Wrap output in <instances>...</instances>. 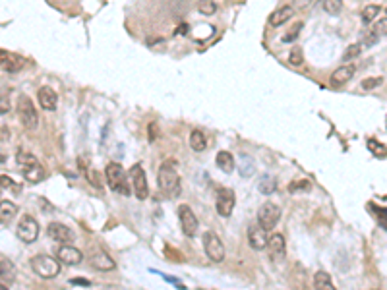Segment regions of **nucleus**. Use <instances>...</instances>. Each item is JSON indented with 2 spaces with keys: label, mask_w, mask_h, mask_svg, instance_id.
Instances as JSON below:
<instances>
[{
  "label": "nucleus",
  "mask_w": 387,
  "mask_h": 290,
  "mask_svg": "<svg viewBox=\"0 0 387 290\" xmlns=\"http://www.w3.org/2000/svg\"><path fill=\"white\" fill-rule=\"evenodd\" d=\"M360 53H362V43H354V45H351V47H347V51L343 53V60H345V62H349V60H352V58L360 56Z\"/></svg>",
  "instance_id": "nucleus-30"
},
{
  "label": "nucleus",
  "mask_w": 387,
  "mask_h": 290,
  "mask_svg": "<svg viewBox=\"0 0 387 290\" xmlns=\"http://www.w3.org/2000/svg\"><path fill=\"white\" fill-rule=\"evenodd\" d=\"M217 213L221 217H230L232 209H234V192L230 188H221L217 190V201H215Z\"/></svg>",
  "instance_id": "nucleus-9"
},
{
  "label": "nucleus",
  "mask_w": 387,
  "mask_h": 290,
  "mask_svg": "<svg viewBox=\"0 0 387 290\" xmlns=\"http://www.w3.org/2000/svg\"><path fill=\"white\" fill-rule=\"evenodd\" d=\"M384 83V77L380 75V77H366V79H362V83H360V87L362 89H366V91H370V89H376V87H380Z\"/></svg>",
  "instance_id": "nucleus-31"
},
{
  "label": "nucleus",
  "mask_w": 387,
  "mask_h": 290,
  "mask_svg": "<svg viewBox=\"0 0 387 290\" xmlns=\"http://www.w3.org/2000/svg\"><path fill=\"white\" fill-rule=\"evenodd\" d=\"M37 99H39V105L41 109L45 110H54L56 109V103H58V95L54 93V89L51 87H41L37 93Z\"/></svg>",
  "instance_id": "nucleus-19"
},
{
  "label": "nucleus",
  "mask_w": 387,
  "mask_h": 290,
  "mask_svg": "<svg viewBox=\"0 0 387 290\" xmlns=\"http://www.w3.org/2000/svg\"><path fill=\"white\" fill-rule=\"evenodd\" d=\"M25 60L21 56L14 55V53H8V51H2L0 53V66L2 70L8 73H18L21 68H23Z\"/></svg>",
  "instance_id": "nucleus-12"
},
{
  "label": "nucleus",
  "mask_w": 387,
  "mask_h": 290,
  "mask_svg": "<svg viewBox=\"0 0 387 290\" xmlns=\"http://www.w3.org/2000/svg\"><path fill=\"white\" fill-rule=\"evenodd\" d=\"M47 232L49 236L56 240V242H62V244H70L74 242V232H72L68 226H64L62 222H51L47 226Z\"/></svg>",
  "instance_id": "nucleus-14"
},
{
  "label": "nucleus",
  "mask_w": 387,
  "mask_h": 290,
  "mask_svg": "<svg viewBox=\"0 0 387 290\" xmlns=\"http://www.w3.org/2000/svg\"><path fill=\"white\" fill-rule=\"evenodd\" d=\"M368 145H370V149H372V151H374L376 155H382V157H384V155H387V151H382V149H386V147H382V145H378V144H376V142H374V140H370Z\"/></svg>",
  "instance_id": "nucleus-38"
},
{
  "label": "nucleus",
  "mask_w": 387,
  "mask_h": 290,
  "mask_svg": "<svg viewBox=\"0 0 387 290\" xmlns=\"http://www.w3.org/2000/svg\"><path fill=\"white\" fill-rule=\"evenodd\" d=\"M190 147H192L195 153L205 151V147H207L205 134H203V132H199V130H192V134H190Z\"/></svg>",
  "instance_id": "nucleus-24"
},
{
  "label": "nucleus",
  "mask_w": 387,
  "mask_h": 290,
  "mask_svg": "<svg viewBox=\"0 0 387 290\" xmlns=\"http://www.w3.org/2000/svg\"><path fill=\"white\" fill-rule=\"evenodd\" d=\"M215 164L223 170V172H232L234 170V157L230 155L229 151H219L217 157H215Z\"/></svg>",
  "instance_id": "nucleus-23"
},
{
  "label": "nucleus",
  "mask_w": 387,
  "mask_h": 290,
  "mask_svg": "<svg viewBox=\"0 0 387 290\" xmlns=\"http://www.w3.org/2000/svg\"><path fill=\"white\" fill-rule=\"evenodd\" d=\"M314 287L319 290H333V281H331L329 273L317 271L316 275H314Z\"/></svg>",
  "instance_id": "nucleus-25"
},
{
  "label": "nucleus",
  "mask_w": 387,
  "mask_h": 290,
  "mask_svg": "<svg viewBox=\"0 0 387 290\" xmlns=\"http://www.w3.org/2000/svg\"><path fill=\"white\" fill-rule=\"evenodd\" d=\"M130 180H132V188L138 200H147L149 196V186H147V176L143 172L141 164H134L130 168Z\"/></svg>",
  "instance_id": "nucleus-7"
},
{
  "label": "nucleus",
  "mask_w": 387,
  "mask_h": 290,
  "mask_svg": "<svg viewBox=\"0 0 387 290\" xmlns=\"http://www.w3.org/2000/svg\"><path fill=\"white\" fill-rule=\"evenodd\" d=\"M267 248H269V255H271V259L279 261L283 255H285V250H287L285 236L283 234H271L269 242H267Z\"/></svg>",
  "instance_id": "nucleus-18"
},
{
  "label": "nucleus",
  "mask_w": 387,
  "mask_h": 290,
  "mask_svg": "<svg viewBox=\"0 0 387 290\" xmlns=\"http://www.w3.org/2000/svg\"><path fill=\"white\" fill-rule=\"evenodd\" d=\"M16 279V267L8 257L0 259V281H2V289H6V285H12Z\"/></svg>",
  "instance_id": "nucleus-20"
},
{
  "label": "nucleus",
  "mask_w": 387,
  "mask_h": 290,
  "mask_svg": "<svg viewBox=\"0 0 387 290\" xmlns=\"http://www.w3.org/2000/svg\"><path fill=\"white\" fill-rule=\"evenodd\" d=\"M6 138H10V132H8V128L4 126V128H2V142H4Z\"/></svg>",
  "instance_id": "nucleus-45"
},
{
  "label": "nucleus",
  "mask_w": 387,
  "mask_h": 290,
  "mask_svg": "<svg viewBox=\"0 0 387 290\" xmlns=\"http://www.w3.org/2000/svg\"><path fill=\"white\" fill-rule=\"evenodd\" d=\"M203 250L213 263H221L225 259V246H223L221 238L211 230L203 234Z\"/></svg>",
  "instance_id": "nucleus-6"
},
{
  "label": "nucleus",
  "mask_w": 387,
  "mask_h": 290,
  "mask_svg": "<svg viewBox=\"0 0 387 290\" xmlns=\"http://www.w3.org/2000/svg\"><path fill=\"white\" fill-rule=\"evenodd\" d=\"M33 273H37L41 279H54L60 275V259H54L49 255H35L29 261Z\"/></svg>",
  "instance_id": "nucleus-3"
},
{
  "label": "nucleus",
  "mask_w": 387,
  "mask_h": 290,
  "mask_svg": "<svg viewBox=\"0 0 387 290\" xmlns=\"http://www.w3.org/2000/svg\"><path fill=\"white\" fill-rule=\"evenodd\" d=\"M302 60H304L302 51H300L298 47H296V49H292V51H290V55H289V62H290L292 66H300V64H302Z\"/></svg>",
  "instance_id": "nucleus-32"
},
{
  "label": "nucleus",
  "mask_w": 387,
  "mask_h": 290,
  "mask_svg": "<svg viewBox=\"0 0 387 290\" xmlns=\"http://www.w3.org/2000/svg\"><path fill=\"white\" fill-rule=\"evenodd\" d=\"M292 16H294V8H292V6H281V8H277V10L269 16V25H271V27H279L283 23H287Z\"/></svg>",
  "instance_id": "nucleus-21"
},
{
  "label": "nucleus",
  "mask_w": 387,
  "mask_h": 290,
  "mask_svg": "<svg viewBox=\"0 0 387 290\" xmlns=\"http://www.w3.org/2000/svg\"><path fill=\"white\" fill-rule=\"evenodd\" d=\"M157 184H159V190L165 192L171 198H175V196L180 194V178H178V172H176L175 161H165V163L159 166Z\"/></svg>",
  "instance_id": "nucleus-1"
},
{
  "label": "nucleus",
  "mask_w": 387,
  "mask_h": 290,
  "mask_svg": "<svg viewBox=\"0 0 387 290\" xmlns=\"http://www.w3.org/2000/svg\"><path fill=\"white\" fill-rule=\"evenodd\" d=\"M56 257H58L62 263H66V265H80V263L84 261V254H82L78 248H74L72 244H62L60 250H58V254H56Z\"/></svg>",
  "instance_id": "nucleus-13"
},
{
  "label": "nucleus",
  "mask_w": 387,
  "mask_h": 290,
  "mask_svg": "<svg viewBox=\"0 0 387 290\" xmlns=\"http://www.w3.org/2000/svg\"><path fill=\"white\" fill-rule=\"evenodd\" d=\"M106 182L110 186L112 192L122 194V196H130V182L126 180V172L118 163H108L105 168Z\"/></svg>",
  "instance_id": "nucleus-2"
},
{
  "label": "nucleus",
  "mask_w": 387,
  "mask_h": 290,
  "mask_svg": "<svg viewBox=\"0 0 387 290\" xmlns=\"http://www.w3.org/2000/svg\"><path fill=\"white\" fill-rule=\"evenodd\" d=\"M18 118L19 122L23 124V128H27V130H35L39 126L37 110L33 107V103H31V99L25 97V95H21L18 101Z\"/></svg>",
  "instance_id": "nucleus-4"
},
{
  "label": "nucleus",
  "mask_w": 387,
  "mask_h": 290,
  "mask_svg": "<svg viewBox=\"0 0 387 290\" xmlns=\"http://www.w3.org/2000/svg\"><path fill=\"white\" fill-rule=\"evenodd\" d=\"M302 25H304V23H300V21H298V23H294V27H292V29H290L287 35L283 37V41H285V43H290V41H294V39L298 37V31L302 29Z\"/></svg>",
  "instance_id": "nucleus-34"
},
{
  "label": "nucleus",
  "mask_w": 387,
  "mask_h": 290,
  "mask_svg": "<svg viewBox=\"0 0 387 290\" xmlns=\"http://www.w3.org/2000/svg\"><path fill=\"white\" fill-rule=\"evenodd\" d=\"M8 110H10V103L6 101V97H2V105H0V112H2V114H6Z\"/></svg>",
  "instance_id": "nucleus-43"
},
{
  "label": "nucleus",
  "mask_w": 387,
  "mask_h": 290,
  "mask_svg": "<svg viewBox=\"0 0 387 290\" xmlns=\"http://www.w3.org/2000/svg\"><path fill=\"white\" fill-rule=\"evenodd\" d=\"M323 10L331 16H337L343 10V0H323Z\"/></svg>",
  "instance_id": "nucleus-28"
},
{
  "label": "nucleus",
  "mask_w": 387,
  "mask_h": 290,
  "mask_svg": "<svg viewBox=\"0 0 387 290\" xmlns=\"http://www.w3.org/2000/svg\"><path fill=\"white\" fill-rule=\"evenodd\" d=\"M197 10L203 14V16H213L217 12V4L213 0H199L197 2Z\"/></svg>",
  "instance_id": "nucleus-27"
},
{
  "label": "nucleus",
  "mask_w": 387,
  "mask_h": 290,
  "mask_svg": "<svg viewBox=\"0 0 387 290\" xmlns=\"http://www.w3.org/2000/svg\"><path fill=\"white\" fill-rule=\"evenodd\" d=\"M378 39H380V35L376 33V29H374V31H370L368 35L364 37V41H366V43H364V47H372V45H376V43H378Z\"/></svg>",
  "instance_id": "nucleus-37"
},
{
  "label": "nucleus",
  "mask_w": 387,
  "mask_h": 290,
  "mask_svg": "<svg viewBox=\"0 0 387 290\" xmlns=\"http://www.w3.org/2000/svg\"><path fill=\"white\" fill-rule=\"evenodd\" d=\"M16 234L23 244H33L39 238V222L31 215H23L16 226Z\"/></svg>",
  "instance_id": "nucleus-5"
},
{
  "label": "nucleus",
  "mask_w": 387,
  "mask_h": 290,
  "mask_svg": "<svg viewBox=\"0 0 387 290\" xmlns=\"http://www.w3.org/2000/svg\"><path fill=\"white\" fill-rule=\"evenodd\" d=\"M248 242H250V246L254 250H265L267 248V242H269L267 230H265L260 222L258 224H252L248 228Z\"/></svg>",
  "instance_id": "nucleus-11"
},
{
  "label": "nucleus",
  "mask_w": 387,
  "mask_h": 290,
  "mask_svg": "<svg viewBox=\"0 0 387 290\" xmlns=\"http://www.w3.org/2000/svg\"><path fill=\"white\" fill-rule=\"evenodd\" d=\"M0 186L6 190V188H12V178L10 176H6V174H2L0 176Z\"/></svg>",
  "instance_id": "nucleus-41"
},
{
  "label": "nucleus",
  "mask_w": 387,
  "mask_h": 290,
  "mask_svg": "<svg viewBox=\"0 0 387 290\" xmlns=\"http://www.w3.org/2000/svg\"><path fill=\"white\" fill-rule=\"evenodd\" d=\"M21 170H23V178L29 182V184H39V182L45 180V168L39 164V161L23 164Z\"/></svg>",
  "instance_id": "nucleus-16"
},
{
  "label": "nucleus",
  "mask_w": 387,
  "mask_h": 290,
  "mask_svg": "<svg viewBox=\"0 0 387 290\" xmlns=\"http://www.w3.org/2000/svg\"><path fill=\"white\" fill-rule=\"evenodd\" d=\"M279 218H281V209L275 203H271V201L264 203L260 207V211H258V222L264 226L265 230H271L279 222Z\"/></svg>",
  "instance_id": "nucleus-8"
},
{
  "label": "nucleus",
  "mask_w": 387,
  "mask_h": 290,
  "mask_svg": "<svg viewBox=\"0 0 387 290\" xmlns=\"http://www.w3.org/2000/svg\"><path fill=\"white\" fill-rule=\"evenodd\" d=\"M312 188V184L308 180H304V178H300V180H294L290 184V192H296V190H304V192H308Z\"/></svg>",
  "instance_id": "nucleus-33"
},
{
  "label": "nucleus",
  "mask_w": 387,
  "mask_h": 290,
  "mask_svg": "<svg viewBox=\"0 0 387 290\" xmlns=\"http://www.w3.org/2000/svg\"><path fill=\"white\" fill-rule=\"evenodd\" d=\"M374 29H376V33H378L380 37H382V35H387V18H382V19H380V21L376 23V27H374Z\"/></svg>",
  "instance_id": "nucleus-36"
},
{
  "label": "nucleus",
  "mask_w": 387,
  "mask_h": 290,
  "mask_svg": "<svg viewBox=\"0 0 387 290\" xmlns=\"http://www.w3.org/2000/svg\"><path fill=\"white\" fill-rule=\"evenodd\" d=\"M386 12H387V8H386Z\"/></svg>",
  "instance_id": "nucleus-46"
},
{
  "label": "nucleus",
  "mask_w": 387,
  "mask_h": 290,
  "mask_svg": "<svg viewBox=\"0 0 387 290\" xmlns=\"http://www.w3.org/2000/svg\"><path fill=\"white\" fill-rule=\"evenodd\" d=\"M178 218H180L182 232L186 236H194L197 232V217L194 215V211L188 205H180L178 207Z\"/></svg>",
  "instance_id": "nucleus-10"
},
{
  "label": "nucleus",
  "mask_w": 387,
  "mask_h": 290,
  "mask_svg": "<svg viewBox=\"0 0 387 290\" xmlns=\"http://www.w3.org/2000/svg\"><path fill=\"white\" fill-rule=\"evenodd\" d=\"M370 207H374V205H370ZM374 209H376V215H378V218H380L382 226L387 230V209H384V207H374Z\"/></svg>",
  "instance_id": "nucleus-35"
},
{
  "label": "nucleus",
  "mask_w": 387,
  "mask_h": 290,
  "mask_svg": "<svg viewBox=\"0 0 387 290\" xmlns=\"http://www.w3.org/2000/svg\"><path fill=\"white\" fill-rule=\"evenodd\" d=\"M354 72H356V68H354L352 64H343V66H339V68L333 72V75H331V85H335V87L345 85L347 81H351L352 77H354Z\"/></svg>",
  "instance_id": "nucleus-17"
},
{
  "label": "nucleus",
  "mask_w": 387,
  "mask_h": 290,
  "mask_svg": "<svg viewBox=\"0 0 387 290\" xmlns=\"http://www.w3.org/2000/svg\"><path fill=\"white\" fill-rule=\"evenodd\" d=\"M16 215H18V205H16V203L6 201V200L0 203V220H2L4 226L16 217Z\"/></svg>",
  "instance_id": "nucleus-22"
},
{
  "label": "nucleus",
  "mask_w": 387,
  "mask_h": 290,
  "mask_svg": "<svg viewBox=\"0 0 387 290\" xmlns=\"http://www.w3.org/2000/svg\"><path fill=\"white\" fill-rule=\"evenodd\" d=\"M258 190L264 196H271L277 190V182H275V178H271V176H262V180L258 182Z\"/></svg>",
  "instance_id": "nucleus-26"
},
{
  "label": "nucleus",
  "mask_w": 387,
  "mask_h": 290,
  "mask_svg": "<svg viewBox=\"0 0 387 290\" xmlns=\"http://www.w3.org/2000/svg\"><path fill=\"white\" fill-rule=\"evenodd\" d=\"M89 263H91V267L93 269H97V271H112V269H116V263H114V259L110 257V255L106 254V252H95V254L89 257Z\"/></svg>",
  "instance_id": "nucleus-15"
},
{
  "label": "nucleus",
  "mask_w": 387,
  "mask_h": 290,
  "mask_svg": "<svg viewBox=\"0 0 387 290\" xmlns=\"http://www.w3.org/2000/svg\"><path fill=\"white\" fill-rule=\"evenodd\" d=\"M190 31V27H188V23H180L178 27L175 29V35H186Z\"/></svg>",
  "instance_id": "nucleus-40"
},
{
  "label": "nucleus",
  "mask_w": 387,
  "mask_h": 290,
  "mask_svg": "<svg viewBox=\"0 0 387 290\" xmlns=\"http://www.w3.org/2000/svg\"><path fill=\"white\" fill-rule=\"evenodd\" d=\"M310 4H312V0H294V2H292V8H296V10H306Z\"/></svg>",
  "instance_id": "nucleus-39"
},
{
  "label": "nucleus",
  "mask_w": 387,
  "mask_h": 290,
  "mask_svg": "<svg viewBox=\"0 0 387 290\" xmlns=\"http://www.w3.org/2000/svg\"><path fill=\"white\" fill-rule=\"evenodd\" d=\"M380 6H376V4H370V6H366L364 10H362V21L364 23H370V21H374L376 19V16L380 14Z\"/></svg>",
  "instance_id": "nucleus-29"
},
{
  "label": "nucleus",
  "mask_w": 387,
  "mask_h": 290,
  "mask_svg": "<svg viewBox=\"0 0 387 290\" xmlns=\"http://www.w3.org/2000/svg\"><path fill=\"white\" fill-rule=\"evenodd\" d=\"M149 132H151V136H149V138H151V142H153V140H157V126H155V124H151Z\"/></svg>",
  "instance_id": "nucleus-44"
},
{
  "label": "nucleus",
  "mask_w": 387,
  "mask_h": 290,
  "mask_svg": "<svg viewBox=\"0 0 387 290\" xmlns=\"http://www.w3.org/2000/svg\"><path fill=\"white\" fill-rule=\"evenodd\" d=\"M70 283L72 285H82V287H89L91 285V281H88V279H72Z\"/></svg>",
  "instance_id": "nucleus-42"
}]
</instances>
